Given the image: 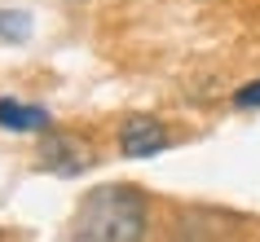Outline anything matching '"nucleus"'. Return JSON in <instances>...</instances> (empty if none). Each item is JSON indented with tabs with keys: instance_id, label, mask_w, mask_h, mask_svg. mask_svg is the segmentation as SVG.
<instances>
[{
	"instance_id": "20e7f679",
	"label": "nucleus",
	"mask_w": 260,
	"mask_h": 242,
	"mask_svg": "<svg viewBox=\"0 0 260 242\" xmlns=\"http://www.w3.org/2000/svg\"><path fill=\"white\" fill-rule=\"evenodd\" d=\"M0 128H9V132H44L49 128V110L14 101V97H0Z\"/></svg>"
},
{
	"instance_id": "f03ea898",
	"label": "nucleus",
	"mask_w": 260,
	"mask_h": 242,
	"mask_svg": "<svg viewBox=\"0 0 260 242\" xmlns=\"http://www.w3.org/2000/svg\"><path fill=\"white\" fill-rule=\"evenodd\" d=\"M40 167L53 176H80L84 167H93V146L84 136H67V132H49L40 146Z\"/></svg>"
},
{
	"instance_id": "7ed1b4c3",
	"label": "nucleus",
	"mask_w": 260,
	"mask_h": 242,
	"mask_svg": "<svg viewBox=\"0 0 260 242\" xmlns=\"http://www.w3.org/2000/svg\"><path fill=\"white\" fill-rule=\"evenodd\" d=\"M164 146H168V128L159 119H150V115H133V119L119 128L123 159H150V154H159Z\"/></svg>"
},
{
	"instance_id": "f257e3e1",
	"label": "nucleus",
	"mask_w": 260,
	"mask_h": 242,
	"mask_svg": "<svg viewBox=\"0 0 260 242\" xmlns=\"http://www.w3.org/2000/svg\"><path fill=\"white\" fill-rule=\"evenodd\" d=\"M146 198L128 185H102L80 202L71 220V242H141Z\"/></svg>"
},
{
	"instance_id": "39448f33",
	"label": "nucleus",
	"mask_w": 260,
	"mask_h": 242,
	"mask_svg": "<svg viewBox=\"0 0 260 242\" xmlns=\"http://www.w3.org/2000/svg\"><path fill=\"white\" fill-rule=\"evenodd\" d=\"M0 40H31V14H22V9H0Z\"/></svg>"
},
{
	"instance_id": "423d86ee",
	"label": "nucleus",
	"mask_w": 260,
	"mask_h": 242,
	"mask_svg": "<svg viewBox=\"0 0 260 242\" xmlns=\"http://www.w3.org/2000/svg\"><path fill=\"white\" fill-rule=\"evenodd\" d=\"M234 106H243V110H260V80L243 84V88L234 93Z\"/></svg>"
}]
</instances>
